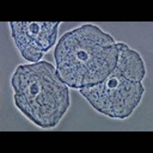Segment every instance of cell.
<instances>
[{
    "instance_id": "4",
    "label": "cell",
    "mask_w": 153,
    "mask_h": 153,
    "mask_svg": "<svg viewBox=\"0 0 153 153\" xmlns=\"http://www.w3.org/2000/svg\"><path fill=\"white\" fill-rule=\"evenodd\" d=\"M60 22H11V35L22 56L38 62L56 44Z\"/></svg>"
},
{
    "instance_id": "3",
    "label": "cell",
    "mask_w": 153,
    "mask_h": 153,
    "mask_svg": "<svg viewBox=\"0 0 153 153\" xmlns=\"http://www.w3.org/2000/svg\"><path fill=\"white\" fill-rule=\"evenodd\" d=\"M81 96L98 112L111 118H128L140 104L145 92L142 82L130 80L114 69L102 82L80 88Z\"/></svg>"
},
{
    "instance_id": "5",
    "label": "cell",
    "mask_w": 153,
    "mask_h": 153,
    "mask_svg": "<svg viewBox=\"0 0 153 153\" xmlns=\"http://www.w3.org/2000/svg\"><path fill=\"white\" fill-rule=\"evenodd\" d=\"M115 69L126 78L139 82H142L146 75V67L141 55L126 43H118V55Z\"/></svg>"
},
{
    "instance_id": "1",
    "label": "cell",
    "mask_w": 153,
    "mask_h": 153,
    "mask_svg": "<svg viewBox=\"0 0 153 153\" xmlns=\"http://www.w3.org/2000/svg\"><path fill=\"white\" fill-rule=\"evenodd\" d=\"M117 55L114 37L91 23L65 32L54 50L60 79L79 90L102 82L115 69Z\"/></svg>"
},
{
    "instance_id": "2",
    "label": "cell",
    "mask_w": 153,
    "mask_h": 153,
    "mask_svg": "<svg viewBox=\"0 0 153 153\" xmlns=\"http://www.w3.org/2000/svg\"><path fill=\"white\" fill-rule=\"evenodd\" d=\"M11 85L17 109L43 129L57 126L69 108V87L48 61L19 65Z\"/></svg>"
}]
</instances>
